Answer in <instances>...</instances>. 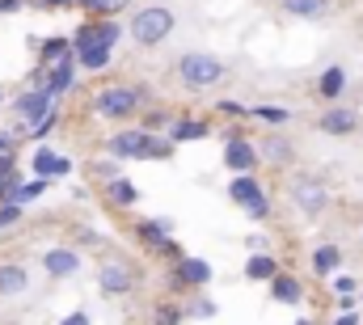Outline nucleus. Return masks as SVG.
I'll return each mask as SVG.
<instances>
[{"mask_svg":"<svg viewBox=\"0 0 363 325\" xmlns=\"http://www.w3.org/2000/svg\"><path fill=\"white\" fill-rule=\"evenodd\" d=\"M174 30H178V17H174V9H165V4L140 9V13L131 17V26H127V34H131L135 47H161Z\"/></svg>","mask_w":363,"mask_h":325,"instance_id":"nucleus-1","label":"nucleus"},{"mask_svg":"<svg viewBox=\"0 0 363 325\" xmlns=\"http://www.w3.org/2000/svg\"><path fill=\"white\" fill-rule=\"evenodd\" d=\"M140 106H144V89H135V84H106L93 97V110L106 123H127V119L140 114Z\"/></svg>","mask_w":363,"mask_h":325,"instance_id":"nucleus-2","label":"nucleus"},{"mask_svg":"<svg viewBox=\"0 0 363 325\" xmlns=\"http://www.w3.org/2000/svg\"><path fill=\"white\" fill-rule=\"evenodd\" d=\"M224 77H228V64L220 55H211V51H186L178 60V81L186 89H211Z\"/></svg>","mask_w":363,"mask_h":325,"instance_id":"nucleus-3","label":"nucleus"},{"mask_svg":"<svg viewBox=\"0 0 363 325\" xmlns=\"http://www.w3.org/2000/svg\"><path fill=\"white\" fill-rule=\"evenodd\" d=\"M287 199H291V207H296L300 216H308V220H317V216H325V211H330V186H325L321 177H313V173L291 177Z\"/></svg>","mask_w":363,"mask_h":325,"instance_id":"nucleus-4","label":"nucleus"},{"mask_svg":"<svg viewBox=\"0 0 363 325\" xmlns=\"http://www.w3.org/2000/svg\"><path fill=\"white\" fill-rule=\"evenodd\" d=\"M228 199H233L250 220H267V216H271V199H267V190H262V182H258L254 173H237V177L228 182Z\"/></svg>","mask_w":363,"mask_h":325,"instance_id":"nucleus-5","label":"nucleus"},{"mask_svg":"<svg viewBox=\"0 0 363 325\" xmlns=\"http://www.w3.org/2000/svg\"><path fill=\"white\" fill-rule=\"evenodd\" d=\"M135 283H140V270H135V262H127V258H110V262L97 266V287H101L106 296H127Z\"/></svg>","mask_w":363,"mask_h":325,"instance_id":"nucleus-6","label":"nucleus"},{"mask_svg":"<svg viewBox=\"0 0 363 325\" xmlns=\"http://www.w3.org/2000/svg\"><path fill=\"white\" fill-rule=\"evenodd\" d=\"M224 165H228L233 173H254V169L262 165L258 144H250L241 127H233V131H228V140H224Z\"/></svg>","mask_w":363,"mask_h":325,"instance_id":"nucleus-7","label":"nucleus"},{"mask_svg":"<svg viewBox=\"0 0 363 325\" xmlns=\"http://www.w3.org/2000/svg\"><path fill=\"white\" fill-rule=\"evenodd\" d=\"M13 114H17V123H30V131H34L47 114H55V97H51L47 89H26V93L13 101Z\"/></svg>","mask_w":363,"mask_h":325,"instance_id":"nucleus-8","label":"nucleus"},{"mask_svg":"<svg viewBox=\"0 0 363 325\" xmlns=\"http://www.w3.org/2000/svg\"><path fill=\"white\" fill-rule=\"evenodd\" d=\"M123 38V26L118 21H110V17H97V21H85L81 30H77V38H72V51H81V47H110L114 51V43Z\"/></svg>","mask_w":363,"mask_h":325,"instance_id":"nucleus-9","label":"nucleus"},{"mask_svg":"<svg viewBox=\"0 0 363 325\" xmlns=\"http://www.w3.org/2000/svg\"><path fill=\"white\" fill-rule=\"evenodd\" d=\"M317 131H321V136H334V140L355 136V131H359V110H351V106H330V110L317 119Z\"/></svg>","mask_w":363,"mask_h":325,"instance_id":"nucleus-10","label":"nucleus"},{"mask_svg":"<svg viewBox=\"0 0 363 325\" xmlns=\"http://www.w3.org/2000/svg\"><path fill=\"white\" fill-rule=\"evenodd\" d=\"M169 283L174 287H207L211 283V262L203 258H178V266H169Z\"/></svg>","mask_w":363,"mask_h":325,"instance_id":"nucleus-11","label":"nucleus"},{"mask_svg":"<svg viewBox=\"0 0 363 325\" xmlns=\"http://www.w3.org/2000/svg\"><path fill=\"white\" fill-rule=\"evenodd\" d=\"M135 237L148 245L152 253L178 258V245H174V237H169V220H140V224H135Z\"/></svg>","mask_w":363,"mask_h":325,"instance_id":"nucleus-12","label":"nucleus"},{"mask_svg":"<svg viewBox=\"0 0 363 325\" xmlns=\"http://www.w3.org/2000/svg\"><path fill=\"white\" fill-rule=\"evenodd\" d=\"M30 173H34V177H68V173H72V157H60V153H51V148H38V153L30 157Z\"/></svg>","mask_w":363,"mask_h":325,"instance_id":"nucleus-13","label":"nucleus"},{"mask_svg":"<svg viewBox=\"0 0 363 325\" xmlns=\"http://www.w3.org/2000/svg\"><path fill=\"white\" fill-rule=\"evenodd\" d=\"M43 266H47L51 279H72V275L81 270V253L60 245V249H47V253H43Z\"/></svg>","mask_w":363,"mask_h":325,"instance_id":"nucleus-14","label":"nucleus"},{"mask_svg":"<svg viewBox=\"0 0 363 325\" xmlns=\"http://www.w3.org/2000/svg\"><path fill=\"white\" fill-rule=\"evenodd\" d=\"M258 153H262V161L267 165H291L296 161V144H291L283 131H267L262 144H258Z\"/></svg>","mask_w":363,"mask_h":325,"instance_id":"nucleus-15","label":"nucleus"},{"mask_svg":"<svg viewBox=\"0 0 363 325\" xmlns=\"http://www.w3.org/2000/svg\"><path fill=\"white\" fill-rule=\"evenodd\" d=\"M165 157H174V140H161L157 131H148V127H144L131 161H165Z\"/></svg>","mask_w":363,"mask_h":325,"instance_id":"nucleus-16","label":"nucleus"},{"mask_svg":"<svg viewBox=\"0 0 363 325\" xmlns=\"http://www.w3.org/2000/svg\"><path fill=\"white\" fill-rule=\"evenodd\" d=\"M77 51H68L64 60H55L51 64V97H64L68 89H72V81H77Z\"/></svg>","mask_w":363,"mask_h":325,"instance_id":"nucleus-17","label":"nucleus"},{"mask_svg":"<svg viewBox=\"0 0 363 325\" xmlns=\"http://www.w3.org/2000/svg\"><path fill=\"white\" fill-rule=\"evenodd\" d=\"M271 300H279V304H300V300H304V283H300L296 275L279 270L271 279Z\"/></svg>","mask_w":363,"mask_h":325,"instance_id":"nucleus-18","label":"nucleus"},{"mask_svg":"<svg viewBox=\"0 0 363 325\" xmlns=\"http://www.w3.org/2000/svg\"><path fill=\"white\" fill-rule=\"evenodd\" d=\"M106 203L110 207H135L140 203V186L131 182V177H114V182H106Z\"/></svg>","mask_w":363,"mask_h":325,"instance_id":"nucleus-19","label":"nucleus"},{"mask_svg":"<svg viewBox=\"0 0 363 325\" xmlns=\"http://www.w3.org/2000/svg\"><path fill=\"white\" fill-rule=\"evenodd\" d=\"M342 89H347V68H342V64H330V68L317 77V97H321V101H338Z\"/></svg>","mask_w":363,"mask_h":325,"instance_id":"nucleus-20","label":"nucleus"},{"mask_svg":"<svg viewBox=\"0 0 363 325\" xmlns=\"http://www.w3.org/2000/svg\"><path fill=\"white\" fill-rule=\"evenodd\" d=\"M274 275H279V258L274 253H250V262H245V279L250 283H271Z\"/></svg>","mask_w":363,"mask_h":325,"instance_id":"nucleus-21","label":"nucleus"},{"mask_svg":"<svg viewBox=\"0 0 363 325\" xmlns=\"http://www.w3.org/2000/svg\"><path fill=\"white\" fill-rule=\"evenodd\" d=\"M30 287V270L21 262H4L0 266V296H21Z\"/></svg>","mask_w":363,"mask_h":325,"instance_id":"nucleus-22","label":"nucleus"},{"mask_svg":"<svg viewBox=\"0 0 363 325\" xmlns=\"http://www.w3.org/2000/svg\"><path fill=\"white\" fill-rule=\"evenodd\" d=\"M279 9L287 17H300V21H317L330 13V0H279Z\"/></svg>","mask_w":363,"mask_h":325,"instance_id":"nucleus-23","label":"nucleus"},{"mask_svg":"<svg viewBox=\"0 0 363 325\" xmlns=\"http://www.w3.org/2000/svg\"><path fill=\"white\" fill-rule=\"evenodd\" d=\"M338 266H342V249L338 245H317L313 249V275L317 279H330Z\"/></svg>","mask_w":363,"mask_h":325,"instance_id":"nucleus-24","label":"nucleus"},{"mask_svg":"<svg viewBox=\"0 0 363 325\" xmlns=\"http://www.w3.org/2000/svg\"><path fill=\"white\" fill-rule=\"evenodd\" d=\"M207 136H211V127H207L203 119H182L178 127L169 131V140H174V144H190V140H207Z\"/></svg>","mask_w":363,"mask_h":325,"instance_id":"nucleus-25","label":"nucleus"},{"mask_svg":"<svg viewBox=\"0 0 363 325\" xmlns=\"http://www.w3.org/2000/svg\"><path fill=\"white\" fill-rule=\"evenodd\" d=\"M68 51H72V43H68L64 34H60V38H43V43H38V64H55V60H64Z\"/></svg>","mask_w":363,"mask_h":325,"instance_id":"nucleus-26","label":"nucleus"},{"mask_svg":"<svg viewBox=\"0 0 363 325\" xmlns=\"http://www.w3.org/2000/svg\"><path fill=\"white\" fill-rule=\"evenodd\" d=\"M140 131H144V127H135V131H118V136H110V153H114V161H123V157H135V144H140Z\"/></svg>","mask_w":363,"mask_h":325,"instance_id":"nucleus-27","label":"nucleus"},{"mask_svg":"<svg viewBox=\"0 0 363 325\" xmlns=\"http://www.w3.org/2000/svg\"><path fill=\"white\" fill-rule=\"evenodd\" d=\"M77 64H81V68H89V72L110 68V47H81V51H77Z\"/></svg>","mask_w":363,"mask_h":325,"instance_id":"nucleus-28","label":"nucleus"},{"mask_svg":"<svg viewBox=\"0 0 363 325\" xmlns=\"http://www.w3.org/2000/svg\"><path fill=\"white\" fill-rule=\"evenodd\" d=\"M81 9H89L93 17H114V13H123L131 0H77Z\"/></svg>","mask_w":363,"mask_h":325,"instance_id":"nucleus-29","label":"nucleus"},{"mask_svg":"<svg viewBox=\"0 0 363 325\" xmlns=\"http://www.w3.org/2000/svg\"><path fill=\"white\" fill-rule=\"evenodd\" d=\"M43 190H47V177H34V182H21L17 190H13V203H34V199H43Z\"/></svg>","mask_w":363,"mask_h":325,"instance_id":"nucleus-30","label":"nucleus"},{"mask_svg":"<svg viewBox=\"0 0 363 325\" xmlns=\"http://www.w3.org/2000/svg\"><path fill=\"white\" fill-rule=\"evenodd\" d=\"M186 317V309L174 304V300H165V304H157V313H152V325H182Z\"/></svg>","mask_w":363,"mask_h":325,"instance_id":"nucleus-31","label":"nucleus"},{"mask_svg":"<svg viewBox=\"0 0 363 325\" xmlns=\"http://www.w3.org/2000/svg\"><path fill=\"white\" fill-rule=\"evenodd\" d=\"M250 114H258V119H262V123H271V127H283V123L291 119V114H287L283 106H254Z\"/></svg>","mask_w":363,"mask_h":325,"instance_id":"nucleus-32","label":"nucleus"},{"mask_svg":"<svg viewBox=\"0 0 363 325\" xmlns=\"http://www.w3.org/2000/svg\"><path fill=\"white\" fill-rule=\"evenodd\" d=\"M93 177L114 182V177H123V169H118V161H114V157H110V161H93Z\"/></svg>","mask_w":363,"mask_h":325,"instance_id":"nucleus-33","label":"nucleus"},{"mask_svg":"<svg viewBox=\"0 0 363 325\" xmlns=\"http://www.w3.org/2000/svg\"><path fill=\"white\" fill-rule=\"evenodd\" d=\"M21 224V203H0V233Z\"/></svg>","mask_w":363,"mask_h":325,"instance_id":"nucleus-34","label":"nucleus"},{"mask_svg":"<svg viewBox=\"0 0 363 325\" xmlns=\"http://www.w3.org/2000/svg\"><path fill=\"white\" fill-rule=\"evenodd\" d=\"M30 89H47V93H51V64H38V68L30 72Z\"/></svg>","mask_w":363,"mask_h":325,"instance_id":"nucleus-35","label":"nucleus"},{"mask_svg":"<svg viewBox=\"0 0 363 325\" xmlns=\"http://www.w3.org/2000/svg\"><path fill=\"white\" fill-rule=\"evenodd\" d=\"M334 287H338V296H355V292H359L355 275H338V279H334Z\"/></svg>","mask_w":363,"mask_h":325,"instance_id":"nucleus-36","label":"nucleus"},{"mask_svg":"<svg viewBox=\"0 0 363 325\" xmlns=\"http://www.w3.org/2000/svg\"><path fill=\"white\" fill-rule=\"evenodd\" d=\"M190 313H194V317H203V321H207V317H216V304H211V300H199V304H194V309H190Z\"/></svg>","mask_w":363,"mask_h":325,"instance_id":"nucleus-37","label":"nucleus"},{"mask_svg":"<svg viewBox=\"0 0 363 325\" xmlns=\"http://www.w3.org/2000/svg\"><path fill=\"white\" fill-rule=\"evenodd\" d=\"M60 325H89V313H85V309H77V313H68Z\"/></svg>","mask_w":363,"mask_h":325,"instance_id":"nucleus-38","label":"nucleus"},{"mask_svg":"<svg viewBox=\"0 0 363 325\" xmlns=\"http://www.w3.org/2000/svg\"><path fill=\"white\" fill-rule=\"evenodd\" d=\"M30 4H38V9H68V4H77V0H30Z\"/></svg>","mask_w":363,"mask_h":325,"instance_id":"nucleus-39","label":"nucleus"},{"mask_svg":"<svg viewBox=\"0 0 363 325\" xmlns=\"http://www.w3.org/2000/svg\"><path fill=\"white\" fill-rule=\"evenodd\" d=\"M220 110H224V114H250L241 101H220Z\"/></svg>","mask_w":363,"mask_h":325,"instance_id":"nucleus-40","label":"nucleus"},{"mask_svg":"<svg viewBox=\"0 0 363 325\" xmlns=\"http://www.w3.org/2000/svg\"><path fill=\"white\" fill-rule=\"evenodd\" d=\"M26 0H0V13H13V9H21Z\"/></svg>","mask_w":363,"mask_h":325,"instance_id":"nucleus-41","label":"nucleus"},{"mask_svg":"<svg viewBox=\"0 0 363 325\" xmlns=\"http://www.w3.org/2000/svg\"><path fill=\"white\" fill-rule=\"evenodd\" d=\"M334 325H359V317H355V313H342V317H338Z\"/></svg>","mask_w":363,"mask_h":325,"instance_id":"nucleus-42","label":"nucleus"},{"mask_svg":"<svg viewBox=\"0 0 363 325\" xmlns=\"http://www.w3.org/2000/svg\"><path fill=\"white\" fill-rule=\"evenodd\" d=\"M296 325H313V321H308V317H300V321H296Z\"/></svg>","mask_w":363,"mask_h":325,"instance_id":"nucleus-43","label":"nucleus"},{"mask_svg":"<svg viewBox=\"0 0 363 325\" xmlns=\"http://www.w3.org/2000/svg\"><path fill=\"white\" fill-rule=\"evenodd\" d=\"M0 97H4V93H0Z\"/></svg>","mask_w":363,"mask_h":325,"instance_id":"nucleus-44","label":"nucleus"}]
</instances>
